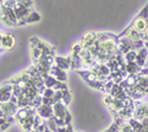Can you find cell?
Instances as JSON below:
<instances>
[{
  "label": "cell",
  "mask_w": 148,
  "mask_h": 132,
  "mask_svg": "<svg viewBox=\"0 0 148 132\" xmlns=\"http://www.w3.org/2000/svg\"><path fill=\"white\" fill-rule=\"evenodd\" d=\"M14 92V84L6 81L5 84L0 86V103H8L10 101Z\"/></svg>",
  "instance_id": "obj_1"
},
{
  "label": "cell",
  "mask_w": 148,
  "mask_h": 132,
  "mask_svg": "<svg viewBox=\"0 0 148 132\" xmlns=\"http://www.w3.org/2000/svg\"><path fill=\"white\" fill-rule=\"evenodd\" d=\"M96 41H98V34L96 32H92V31H89V32H86L84 36L82 37V46L84 49H89L92 44H94Z\"/></svg>",
  "instance_id": "obj_2"
},
{
  "label": "cell",
  "mask_w": 148,
  "mask_h": 132,
  "mask_svg": "<svg viewBox=\"0 0 148 132\" xmlns=\"http://www.w3.org/2000/svg\"><path fill=\"white\" fill-rule=\"evenodd\" d=\"M37 110V115L41 116L43 120H49L51 117L54 116V112H53V106L52 105H45V104H42L41 106H38L36 109Z\"/></svg>",
  "instance_id": "obj_3"
},
{
  "label": "cell",
  "mask_w": 148,
  "mask_h": 132,
  "mask_svg": "<svg viewBox=\"0 0 148 132\" xmlns=\"http://www.w3.org/2000/svg\"><path fill=\"white\" fill-rule=\"evenodd\" d=\"M131 26L135 29L137 32H140V34H145L146 31L148 30V21L146 19H143V17H140V16H137L135 20L132 21V24Z\"/></svg>",
  "instance_id": "obj_4"
},
{
  "label": "cell",
  "mask_w": 148,
  "mask_h": 132,
  "mask_svg": "<svg viewBox=\"0 0 148 132\" xmlns=\"http://www.w3.org/2000/svg\"><path fill=\"white\" fill-rule=\"evenodd\" d=\"M16 44V40L11 34H4L1 41V48L4 51H11Z\"/></svg>",
  "instance_id": "obj_5"
},
{
  "label": "cell",
  "mask_w": 148,
  "mask_h": 132,
  "mask_svg": "<svg viewBox=\"0 0 148 132\" xmlns=\"http://www.w3.org/2000/svg\"><path fill=\"white\" fill-rule=\"evenodd\" d=\"M48 74L51 77H53V78H56L58 81H66L67 80V73H66V70L61 69V68L57 67L56 64L49 68Z\"/></svg>",
  "instance_id": "obj_6"
},
{
  "label": "cell",
  "mask_w": 148,
  "mask_h": 132,
  "mask_svg": "<svg viewBox=\"0 0 148 132\" xmlns=\"http://www.w3.org/2000/svg\"><path fill=\"white\" fill-rule=\"evenodd\" d=\"M15 15L17 17V20H18V25H25L26 24V19H27V16H29V14L32 11L30 10V9H26V8H22V6H16L15 8Z\"/></svg>",
  "instance_id": "obj_7"
},
{
  "label": "cell",
  "mask_w": 148,
  "mask_h": 132,
  "mask_svg": "<svg viewBox=\"0 0 148 132\" xmlns=\"http://www.w3.org/2000/svg\"><path fill=\"white\" fill-rule=\"evenodd\" d=\"M0 109L5 114V116H15L18 110V106L10 101H8V103H0Z\"/></svg>",
  "instance_id": "obj_8"
},
{
  "label": "cell",
  "mask_w": 148,
  "mask_h": 132,
  "mask_svg": "<svg viewBox=\"0 0 148 132\" xmlns=\"http://www.w3.org/2000/svg\"><path fill=\"white\" fill-rule=\"evenodd\" d=\"M56 66L59 67L61 69L63 70H68L72 68V60H71V56L68 57H59V56H56Z\"/></svg>",
  "instance_id": "obj_9"
},
{
  "label": "cell",
  "mask_w": 148,
  "mask_h": 132,
  "mask_svg": "<svg viewBox=\"0 0 148 132\" xmlns=\"http://www.w3.org/2000/svg\"><path fill=\"white\" fill-rule=\"evenodd\" d=\"M53 112H54L56 117H58V119H64V116H66L68 110H67V106L64 105L62 101H59V103H56L53 105Z\"/></svg>",
  "instance_id": "obj_10"
},
{
  "label": "cell",
  "mask_w": 148,
  "mask_h": 132,
  "mask_svg": "<svg viewBox=\"0 0 148 132\" xmlns=\"http://www.w3.org/2000/svg\"><path fill=\"white\" fill-rule=\"evenodd\" d=\"M147 60H148V49L146 47L141 48L140 51L137 52V58H136V63L138 66H140L141 68H143L146 66L147 63Z\"/></svg>",
  "instance_id": "obj_11"
},
{
  "label": "cell",
  "mask_w": 148,
  "mask_h": 132,
  "mask_svg": "<svg viewBox=\"0 0 148 132\" xmlns=\"http://www.w3.org/2000/svg\"><path fill=\"white\" fill-rule=\"evenodd\" d=\"M125 37H127L128 40H131L132 42L133 41H138V40H143V35L142 34H140V32H137V31L133 29L132 26H130L128 29L125 31V32L122 34Z\"/></svg>",
  "instance_id": "obj_12"
},
{
  "label": "cell",
  "mask_w": 148,
  "mask_h": 132,
  "mask_svg": "<svg viewBox=\"0 0 148 132\" xmlns=\"http://www.w3.org/2000/svg\"><path fill=\"white\" fill-rule=\"evenodd\" d=\"M0 11L5 14V15H6V16L9 17V19H10V20H11V21H12V22H14V24H15L16 26L18 25V20H17V17H16V15H15V11H14L12 9L5 8V6H4L3 4H1V6H0Z\"/></svg>",
  "instance_id": "obj_13"
},
{
  "label": "cell",
  "mask_w": 148,
  "mask_h": 132,
  "mask_svg": "<svg viewBox=\"0 0 148 132\" xmlns=\"http://www.w3.org/2000/svg\"><path fill=\"white\" fill-rule=\"evenodd\" d=\"M126 72L128 73V74H137V75H140V72L142 68L137 64L136 62H127L126 64Z\"/></svg>",
  "instance_id": "obj_14"
},
{
  "label": "cell",
  "mask_w": 148,
  "mask_h": 132,
  "mask_svg": "<svg viewBox=\"0 0 148 132\" xmlns=\"http://www.w3.org/2000/svg\"><path fill=\"white\" fill-rule=\"evenodd\" d=\"M40 20H41V15L36 10H32L29 14V16H27L26 24H34V22H37V21H40Z\"/></svg>",
  "instance_id": "obj_15"
},
{
  "label": "cell",
  "mask_w": 148,
  "mask_h": 132,
  "mask_svg": "<svg viewBox=\"0 0 148 132\" xmlns=\"http://www.w3.org/2000/svg\"><path fill=\"white\" fill-rule=\"evenodd\" d=\"M16 3H17L18 6L30 9V10H35V9H34V5H35L34 0H16Z\"/></svg>",
  "instance_id": "obj_16"
},
{
  "label": "cell",
  "mask_w": 148,
  "mask_h": 132,
  "mask_svg": "<svg viewBox=\"0 0 148 132\" xmlns=\"http://www.w3.org/2000/svg\"><path fill=\"white\" fill-rule=\"evenodd\" d=\"M82 51H83V46H82L80 42H74L71 46V54L72 56H79Z\"/></svg>",
  "instance_id": "obj_17"
},
{
  "label": "cell",
  "mask_w": 148,
  "mask_h": 132,
  "mask_svg": "<svg viewBox=\"0 0 148 132\" xmlns=\"http://www.w3.org/2000/svg\"><path fill=\"white\" fill-rule=\"evenodd\" d=\"M125 62H136V58H137V51H135V49H131L130 52H127L126 54H125Z\"/></svg>",
  "instance_id": "obj_18"
},
{
  "label": "cell",
  "mask_w": 148,
  "mask_h": 132,
  "mask_svg": "<svg viewBox=\"0 0 148 132\" xmlns=\"http://www.w3.org/2000/svg\"><path fill=\"white\" fill-rule=\"evenodd\" d=\"M0 21H1V24L3 25H5V26H9V27H14V26H16L14 22L9 19V17L5 15L4 12H1L0 11Z\"/></svg>",
  "instance_id": "obj_19"
},
{
  "label": "cell",
  "mask_w": 148,
  "mask_h": 132,
  "mask_svg": "<svg viewBox=\"0 0 148 132\" xmlns=\"http://www.w3.org/2000/svg\"><path fill=\"white\" fill-rule=\"evenodd\" d=\"M122 90H123V89L121 88V85H120L119 83H115V84L112 85V88H111V89H110V92H109V94H110V95H112V96H114V98H116V96H117V95H119L120 93H121V92H122Z\"/></svg>",
  "instance_id": "obj_20"
},
{
  "label": "cell",
  "mask_w": 148,
  "mask_h": 132,
  "mask_svg": "<svg viewBox=\"0 0 148 132\" xmlns=\"http://www.w3.org/2000/svg\"><path fill=\"white\" fill-rule=\"evenodd\" d=\"M71 100H72V95H71V92H69L68 89L62 92V103L64 104V105L68 106L69 103H71Z\"/></svg>",
  "instance_id": "obj_21"
},
{
  "label": "cell",
  "mask_w": 148,
  "mask_h": 132,
  "mask_svg": "<svg viewBox=\"0 0 148 132\" xmlns=\"http://www.w3.org/2000/svg\"><path fill=\"white\" fill-rule=\"evenodd\" d=\"M47 127L49 129V131L51 132H57V130H58V125L56 124V117L53 116V117H51L49 120H47Z\"/></svg>",
  "instance_id": "obj_22"
},
{
  "label": "cell",
  "mask_w": 148,
  "mask_h": 132,
  "mask_svg": "<svg viewBox=\"0 0 148 132\" xmlns=\"http://www.w3.org/2000/svg\"><path fill=\"white\" fill-rule=\"evenodd\" d=\"M114 100H115V98L112 96V95L106 94L105 96H104V104L108 107H111V106H112V104H114Z\"/></svg>",
  "instance_id": "obj_23"
},
{
  "label": "cell",
  "mask_w": 148,
  "mask_h": 132,
  "mask_svg": "<svg viewBox=\"0 0 148 132\" xmlns=\"http://www.w3.org/2000/svg\"><path fill=\"white\" fill-rule=\"evenodd\" d=\"M3 5L5 8H9V9L15 10V8L17 6V3H16V0H5V1L3 3Z\"/></svg>",
  "instance_id": "obj_24"
},
{
  "label": "cell",
  "mask_w": 148,
  "mask_h": 132,
  "mask_svg": "<svg viewBox=\"0 0 148 132\" xmlns=\"http://www.w3.org/2000/svg\"><path fill=\"white\" fill-rule=\"evenodd\" d=\"M59 101H62V92H61V90H56L54 95L52 96V103L54 105L56 103H59Z\"/></svg>",
  "instance_id": "obj_25"
},
{
  "label": "cell",
  "mask_w": 148,
  "mask_h": 132,
  "mask_svg": "<svg viewBox=\"0 0 148 132\" xmlns=\"http://www.w3.org/2000/svg\"><path fill=\"white\" fill-rule=\"evenodd\" d=\"M54 92H56V90H53L52 88H46L45 92H43V94H42V96H43V98L52 99V96L54 95Z\"/></svg>",
  "instance_id": "obj_26"
},
{
  "label": "cell",
  "mask_w": 148,
  "mask_h": 132,
  "mask_svg": "<svg viewBox=\"0 0 148 132\" xmlns=\"http://www.w3.org/2000/svg\"><path fill=\"white\" fill-rule=\"evenodd\" d=\"M10 125H11V124H9V122H6L5 116H4V117H0V130H1L3 132L5 131V130H6Z\"/></svg>",
  "instance_id": "obj_27"
},
{
  "label": "cell",
  "mask_w": 148,
  "mask_h": 132,
  "mask_svg": "<svg viewBox=\"0 0 148 132\" xmlns=\"http://www.w3.org/2000/svg\"><path fill=\"white\" fill-rule=\"evenodd\" d=\"M120 132H133V130H132V127L128 125V122L126 121L120 126Z\"/></svg>",
  "instance_id": "obj_28"
},
{
  "label": "cell",
  "mask_w": 148,
  "mask_h": 132,
  "mask_svg": "<svg viewBox=\"0 0 148 132\" xmlns=\"http://www.w3.org/2000/svg\"><path fill=\"white\" fill-rule=\"evenodd\" d=\"M14 95L15 96H17V98H20V96H22L24 95V90H22L20 86H17V85H14Z\"/></svg>",
  "instance_id": "obj_29"
},
{
  "label": "cell",
  "mask_w": 148,
  "mask_h": 132,
  "mask_svg": "<svg viewBox=\"0 0 148 132\" xmlns=\"http://www.w3.org/2000/svg\"><path fill=\"white\" fill-rule=\"evenodd\" d=\"M138 16H140V17H143V19H146V20L148 19V3H147V5L140 11Z\"/></svg>",
  "instance_id": "obj_30"
},
{
  "label": "cell",
  "mask_w": 148,
  "mask_h": 132,
  "mask_svg": "<svg viewBox=\"0 0 148 132\" xmlns=\"http://www.w3.org/2000/svg\"><path fill=\"white\" fill-rule=\"evenodd\" d=\"M106 132H120V126L116 124V122H114V124L106 130Z\"/></svg>",
  "instance_id": "obj_31"
},
{
  "label": "cell",
  "mask_w": 148,
  "mask_h": 132,
  "mask_svg": "<svg viewBox=\"0 0 148 132\" xmlns=\"http://www.w3.org/2000/svg\"><path fill=\"white\" fill-rule=\"evenodd\" d=\"M71 121H72V116L69 112H67L66 116H64V122H66V125H68V124H71Z\"/></svg>",
  "instance_id": "obj_32"
},
{
  "label": "cell",
  "mask_w": 148,
  "mask_h": 132,
  "mask_svg": "<svg viewBox=\"0 0 148 132\" xmlns=\"http://www.w3.org/2000/svg\"><path fill=\"white\" fill-rule=\"evenodd\" d=\"M143 41H145V42H148V30L143 34Z\"/></svg>",
  "instance_id": "obj_33"
},
{
  "label": "cell",
  "mask_w": 148,
  "mask_h": 132,
  "mask_svg": "<svg viewBox=\"0 0 148 132\" xmlns=\"http://www.w3.org/2000/svg\"><path fill=\"white\" fill-rule=\"evenodd\" d=\"M1 41H3V34L0 32V48H1Z\"/></svg>",
  "instance_id": "obj_34"
},
{
  "label": "cell",
  "mask_w": 148,
  "mask_h": 132,
  "mask_svg": "<svg viewBox=\"0 0 148 132\" xmlns=\"http://www.w3.org/2000/svg\"><path fill=\"white\" fill-rule=\"evenodd\" d=\"M4 116H5V114H4V112H3V110L0 109V117H4Z\"/></svg>",
  "instance_id": "obj_35"
},
{
  "label": "cell",
  "mask_w": 148,
  "mask_h": 132,
  "mask_svg": "<svg viewBox=\"0 0 148 132\" xmlns=\"http://www.w3.org/2000/svg\"><path fill=\"white\" fill-rule=\"evenodd\" d=\"M45 132H51V131H49V129H48V127H47V129H46V131H45Z\"/></svg>",
  "instance_id": "obj_36"
},
{
  "label": "cell",
  "mask_w": 148,
  "mask_h": 132,
  "mask_svg": "<svg viewBox=\"0 0 148 132\" xmlns=\"http://www.w3.org/2000/svg\"><path fill=\"white\" fill-rule=\"evenodd\" d=\"M31 132H40V131H38V130H32Z\"/></svg>",
  "instance_id": "obj_37"
},
{
  "label": "cell",
  "mask_w": 148,
  "mask_h": 132,
  "mask_svg": "<svg viewBox=\"0 0 148 132\" xmlns=\"http://www.w3.org/2000/svg\"><path fill=\"white\" fill-rule=\"evenodd\" d=\"M0 3H3V0H0Z\"/></svg>",
  "instance_id": "obj_38"
},
{
  "label": "cell",
  "mask_w": 148,
  "mask_h": 132,
  "mask_svg": "<svg viewBox=\"0 0 148 132\" xmlns=\"http://www.w3.org/2000/svg\"><path fill=\"white\" fill-rule=\"evenodd\" d=\"M0 6H1V3H0Z\"/></svg>",
  "instance_id": "obj_39"
},
{
  "label": "cell",
  "mask_w": 148,
  "mask_h": 132,
  "mask_svg": "<svg viewBox=\"0 0 148 132\" xmlns=\"http://www.w3.org/2000/svg\"><path fill=\"white\" fill-rule=\"evenodd\" d=\"M0 132H3V131H1V130H0Z\"/></svg>",
  "instance_id": "obj_40"
},
{
  "label": "cell",
  "mask_w": 148,
  "mask_h": 132,
  "mask_svg": "<svg viewBox=\"0 0 148 132\" xmlns=\"http://www.w3.org/2000/svg\"><path fill=\"white\" fill-rule=\"evenodd\" d=\"M104 132H106V131H104Z\"/></svg>",
  "instance_id": "obj_41"
},
{
  "label": "cell",
  "mask_w": 148,
  "mask_h": 132,
  "mask_svg": "<svg viewBox=\"0 0 148 132\" xmlns=\"http://www.w3.org/2000/svg\"><path fill=\"white\" fill-rule=\"evenodd\" d=\"M147 21H148V19H147Z\"/></svg>",
  "instance_id": "obj_42"
},
{
  "label": "cell",
  "mask_w": 148,
  "mask_h": 132,
  "mask_svg": "<svg viewBox=\"0 0 148 132\" xmlns=\"http://www.w3.org/2000/svg\"><path fill=\"white\" fill-rule=\"evenodd\" d=\"M73 132H74V131H73Z\"/></svg>",
  "instance_id": "obj_43"
}]
</instances>
